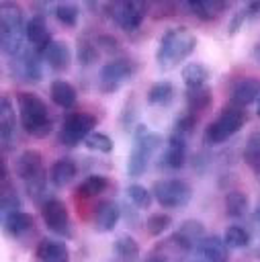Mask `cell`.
I'll return each mask as SVG.
<instances>
[{
	"label": "cell",
	"instance_id": "44",
	"mask_svg": "<svg viewBox=\"0 0 260 262\" xmlns=\"http://www.w3.org/2000/svg\"><path fill=\"white\" fill-rule=\"evenodd\" d=\"M252 170H254V174H256V180H258V184H260V164H258V166H254Z\"/></svg>",
	"mask_w": 260,
	"mask_h": 262
},
{
	"label": "cell",
	"instance_id": "42",
	"mask_svg": "<svg viewBox=\"0 0 260 262\" xmlns=\"http://www.w3.org/2000/svg\"><path fill=\"white\" fill-rule=\"evenodd\" d=\"M8 180V174H6V164H4V160L0 158V184L2 182H6Z\"/></svg>",
	"mask_w": 260,
	"mask_h": 262
},
{
	"label": "cell",
	"instance_id": "13",
	"mask_svg": "<svg viewBox=\"0 0 260 262\" xmlns=\"http://www.w3.org/2000/svg\"><path fill=\"white\" fill-rule=\"evenodd\" d=\"M184 162H186V139L172 133L162 154V166L168 170H180Z\"/></svg>",
	"mask_w": 260,
	"mask_h": 262
},
{
	"label": "cell",
	"instance_id": "30",
	"mask_svg": "<svg viewBox=\"0 0 260 262\" xmlns=\"http://www.w3.org/2000/svg\"><path fill=\"white\" fill-rule=\"evenodd\" d=\"M225 213L233 219H240L248 213V194L242 190H229L225 194Z\"/></svg>",
	"mask_w": 260,
	"mask_h": 262
},
{
	"label": "cell",
	"instance_id": "46",
	"mask_svg": "<svg viewBox=\"0 0 260 262\" xmlns=\"http://www.w3.org/2000/svg\"><path fill=\"white\" fill-rule=\"evenodd\" d=\"M258 104H256V113H258V117H260V96H258V100H256Z\"/></svg>",
	"mask_w": 260,
	"mask_h": 262
},
{
	"label": "cell",
	"instance_id": "5",
	"mask_svg": "<svg viewBox=\"0 0 260 262\" xmlns=\"http://www.w3.org/2000/svg\"><path fill=\"white\" fill-rule=\"evenodd\" d=\"M16 174L20 176V180L25 182L27 192L31 194V199H39L45 192L47 186V174H45V166H43V158L39 151L35 149H27L16 158Z\"/></svg>",
	"mask_w": 260,
	"mask_h": 262
},
{
	"label": "cell",
	"instance_id": "8",
	"mask_svg": "<svg viewBox=\"0 0 260 262\" xmlns=\"http://www.w3.org/2000/svg\"><path fill=\"white\" fill-rule=\"evenodd\" d=\"M137 70L135 61L131 57H115L111 61H106L102 68H100V76H98V86L104 94H113L117 92L125 80L129 76H133Z\"/></svg>",
	"mask_w": 260,
	"mask_h": 262
},
{
	"label": "cell",
	"instance_id": "31",
	"mask_svg": "<svg viewBox=\"0 0 260 262\" xmlns=\"http://www.w3.org/2000/svg\"><path fill=\"white\" fill-rule=\"evenodd\" d=\"M186 102H188V113L199 117L211 104V90L207 86L197 90H186Z\"/></svg>",
	"mask_w": 260,
	"mask_h": 262
},
{
	"label": "cell",
	"instance_id": "22",
	"mask_svg": "<svg viewBox=\"0 0 260 262\" xmlns=\"http://www.w3.org/2000/svg\"><path fill=\"white\" fill-rule=\"evenodd\" d=\"M78 174V168H76V162L70 160V158H59L53 162L51 170H49V180L53 186L61 188L66 184H70Z\"/></svg>",
	"mask_w": 260,
	"mask_h": 262
},
{
	"label": "cell",
	"instance_id": "43",
	"mask_svg": "<svg viewBox=\"0 0 260 262\" xmlns=\"http://www.w3.org/2000/svg\"><path fill=\"white\" fill-rule=\"evenodd\" d=\"M254 219L260 223V203H258V205H256V209H254Z\"/></svg>",
	"mask_w": 260,
	"mask_h": 262
},
{
	"label": "cell",
	"instance_id": "32",
	"mask_svg": "<svg viewBox=\"0 0 260 262\" xmlns=\"http://www.w3.org/2000/svg\"><path fill=\"white\" fill-rule=\"evenodd\" d=\"M223 242L227 250H242L250 244V233L242 225H229L223 233Z\"/></svg>",
	"mask_w": 260,
	"mask_h": 262
},
{
	"label": "cell",
	"instance_id": "45",
	"mask_svg": "<svg viewBox=\"0 0 260 262\" xmlns=\"http://www.w3.org/2000/svg\"><path fill=\"white\" fill-rule=\"evenodd\" d=\"M254 59H256V61L260 63V45H258V47L254 49Z\"/></svg>",
	"mask_w": 260,
	"mask_h": 262
},
{
	"label": "cell",
	"instance_id": "36",
	"mask_svg": "<svg viewBox=\"0 0 260 262\" xmlns=\"http://www.w3.org/2000/svg\"><path fill=\"white\" fill-rule=\"evenodd\" d=\"M86 147L92 149V151H100V154H109L113 151V139L106 135V133H100V131H92L86 139H84Z\"/></svg>",
	"mask_w": 260,
	"mask_h": 262
},
{
	"label": "cell",
	"instance_id": "38",
	"mask_svg": "<svg viewBox=\"0 0 260 262\" xmlns=\"http://www.w3.org/2000/svg\"><path fill=\"white\" fill-rule=\"evenodd\" d=\"M244 160L250 168L260 164V131H256L248 137L246 147H244Z\"/></svg>",
	"mask_w": 260,
	"mask_h": 262
},
{
	"label": "cell",
	"instance_id": "1",
	"mask_svg": "<svg viewBox=\"0 0 260 262\" xmlns=\"http://www.w3.org/2000/svg\"><path fill=\"white\" fill-rule=\"evenodd\" d=\"M25 10L16 2H0V49L8 55H20L27 39Z\"/></svg>",
	"mask_w": 260,
	"mask_h": 262
},
{
	"label": "cell",
	"instance_id": "3",
	"mask_svg": "<svg viewBox=\"0 0 260 262\" xmlns=\"http://www.w3.org/2000/svg\"><path fill=\"white\" fill-rule=\"evenodd\" d=\"M18 119L23 129L33 137H45L51 131V117L47 104L33 92H20L16 96Z\"/></svg>",
	"mask_w": 260,
	"mask_h": 262
},
{
	"label": "cell",
	"instance_id": "6",
	"mask_svg": "<svg viewBox=\"0 0 260 262\" xmlns=\"http://www.w3.org/2000/svg\"><path fill=\"white\" fill-rule=\"evenodd\" d=\"M246 125V113L240 106H225L215 121H211L205 129V143L207 145H219L227 141L231 135H235Z\"/></svg>",
	"mask_w": 260,
	"mask_h": 262
},
{
	"label": "cell",
	"instance_id": "47",
	"mask_svg": "<svg viewBox=\"0 0 260 262\" xmlns=\"http://www.w3.org/2000/svg\"><path fill=\"white\" fill-rule=\"evenodd\" d=\"M149 262H164V260H149Z\"/></svg>",
	"mask_w": 260,
	"mask_h": 262
},
{
	"label": "cell",
	"instance_id": "17",
	"mask_svg": "<svg viewBox=\"0 0 260 262\" xmlns=\"http://www.w3.org/2000/svg\"><path fill=\"white\" fill-rule=\"evenodd\" d=\"M35 256L39 262H70L68 246L57 239H47V237L39 242Z\"/></svg>",
	"mask_w": 260,
	"mask_h": 262
},
{
	"label": "cell",
	"instance_id": "24",
	"mask_svg": "<svg viewBox=\"0 0 260 262\" xmlns=\"http://www.w3.org/2000/svg\"><path fill=\"white\" fill-rule=\"evenodd\" d=\"M174 98H176V88L168 80L156 82L147 90V104H151V106H168Z\"/></svg>",
	"mask_w": 260,
	"mask_h": 262
},
{
	"label": "cell",
	"instance_id": "39",
	"mask_svg": "<svg viewBox=\"0 0 260 262\" xmlns=\"http://www.w3.org/2000/svg\"><path fill=\"white\" fill-rule=\"evenodd\" d=\"M172 223V217L166 215V213H156L151 217H147L145 221V227H147V233L149 235H162Z\"/></svg>",
	"mask_w": 260,
	"mask_h": 262
},
{
	"label": "cell",
	"instance_id": "10",
	"mask_svg": "<svg viewBox=\"0 0 260 262\" xmlns=\"http://www.w3.org/2000/svg\"><path fill=\"white\" fill-rule=\"evenodd\" d=\"M113 20L127 33H133L135 29H139V25L145 18L147 12V4L139 2V0H125V2H115L109 6Z\"/></svg>",
	"mask_w": 260,
	"mask_h": 262
},
{
	"label": "cell",
	"instance_id": "23",
	"mask_svg": "<svg viewBox=\"0 0 260 262\" xmlns=\"http://www.w3.org/2000/svg\"><path fill=\"white\" fill-rule=\"evenodd\" d=\"M209 76H211L209 68L205 63H201V61H194V63H188V66L182 68V80L186 84V90L205 88Z\"/></svg>",
	"mask_w": 260,
	"mask_h": 262
},
{
	"label": "cell",
	"instance_id": "14",
	"mask_svg": "<svg viewBox=\"0 0 260 262\" xmlns=\"http://www.w3.org/2000/svg\"><path fill=\"white\" fill-rule=\"evenodd\" d=\"M194 250L199 252V256L205 262H225L227 260V246H225L223 237H219V235H203L199 239V244L194 246Z\"/></svg>",
	"mask_w": 260,
	"mask_h": 262
},
{
	"label": "cell",
	"instance_id": "41",
	"mask_svg": "<svg viewBox=\"0 0 260 262\" xmlns=\"http://www.w3.org/2000/svg\"><path fill=\"white\" fill-rule=\"evenodd\" d=\"M246 18H250V14H248V8L244 6V8H240V10L233 14V18H231V23H229V27H227L229 35H235V31L242 27V23H244Z\"/></svg>",
	"mask_w": 260,
	"mask_h": 262
},
{
	"label": "cell",
	"instance_id": "20",
	"mask_svg": "<svg viewBox=\"0 0 260 262\" xmlns=\"http://www.w3.org/2000/svg\"><path fill=\"white\" fill-rule=\"evenodd\" d=\"M227 8V2L221 0H188L186 10L199 20H213Z\"/></svg>",
	"mask_w": 260,
	"mask_h": 262
},
{
	"label": "cell",
	"instance_id": "40",
	"mask_svg": "<svg viewBox=\"0 0 260 262\" xmlns=\"http://www.w3.org/2000/svg\"><path fill=\"white\" fill-rule=\"evenodd\" d=\"M197 119H199V117H194L192 113H188V111H186V113H184V115L174 123V131H172V133H174V135H180V137H184V139H186V137L192 133V129H194Z\"/></svg>",
	"mask_w": 260,
	"mask_h": 262
},
{
	"label": "cell",
	"instance_id": "9",
	"mask_svg": "<svg viewBox=\"0 0 260 262\" xmlns=\"http://www.w3.org/2000/svg\"><path fill=\"white\" fill-rule=\"evenodd\" d=\"M96 127V117L90 113H70L61 121L59 129V141L66 145H76L82 139H86Z\"/></svg>",
	"mask_w": 260,
	"mask_h": 262
},
{
	"label": "cell",
	"instance_id": "28",
	"mask_svg": "<svg viewBox=\"0 0 260 262\" xmlns=\"http://www.w3.org/2000/svg\"><path fill=\"white\" fill-rule=\"evenodd\" d=\"M113 252L121 262H135L139 258V244L131 235H121L115 239Z\"/></svg>",
	"mask_w": 260,
	"mask_h": 262
},
{
	"label": "cell",
	"instance_id": "19",
	"mask_svg": "<svg viewBox=\"0 0 260 262\" xmlns=\"http://www.w3.org/2000/svg\"><path fill=\"white\" fill-rule=\"evenodd\" d=\"M119 217H121L119 205H115L113 201H102L96 207V213H94V227H96V231H100V233L111 231L119 223Z\"/></svg>",
	"mask_w": 260,
	"mask_h": 262
},
{
	"label": "cell",
	"instance_id": "15",
	"mask_svg": "<svg viewBox=\"0 0 260 262\" xmlns=\"http://www.w3.org/2000/svg\"><path fill=\"white\" fill-rule=\"evenodd\" d=\"M27 39L29 43L37 49V51H45V47L51 43V35H49V27H47V20L45 16L41 14H35L29 23H27Z\"/></svg>",
	"mask_w": 260,
	"mask_h": 262
},
{
	"label": "cell",
	"instance_id": "2",
	"mask_svg": "<svg viewBox=\"0 0 260 262\" xmlns=\"http://www.w3.org/2000/svg\"><path fill=\"white\" fill-rule=\"evenodd\" d=\"M197 47V37L186 27H174L166 31L156 49V61L160 68H174L184 61Z\"/></svg>",
	"mask_w": 260,
	"mask_h": 262
},
{
	"label": "cell",
	"instance_id": "34",
	"mask_svg": "<svg viewBox=\"0 0 260 262\" xmlns=\"http://www.w3.org/2000/svg\"><path fill=\"white\" fill-rule=\"evenodd\" d=\"M98 49H100L98 43H94L92 39H88V37L80 39L78 41V59H80V63L82 66H92L98 59V53H100Z\"/></svg>",
	"mask_w": 260,
	"mask_h": 262
},
{
	"label": "cell",
	"instance_id": "26",
	"mask_svg": "<svg viewBox=\"0 0 260 262\" xmlns=\"http://www.w3.org/2000/svg\"><path fill=\"white\" fill-rule=\"evenodd\" d=\"M49 94H51V100H53L57 106H61V108L74 106V104H76V98H78L76 88H74L70 82H66V80H55V82L51 84Z\"/></svg>",
	"mask_w": 260,
	"mask_h": 262
},
{
	"label": "cell",
	"instance_id": "11",
	"mask_svg": "<svg viewBox=\"0 0 260 262\" xmlns=\"http://www.w3.org/2000/svg\"><path fill=\"white\" fill-rule=\"evenodd\" d=\"M41 217L45 225L61 235H70V213L59 199H47L41 205Z\"/></svg>",
	"mask_w": 260,
	"mask_h": 262
},
{
	"label": "cell",
	"instance_id": "33",
	"mask_svg": "<svg viewBox=\"0 0 260 262\" xmlns=\"http://www.w3.org/2000/svg\"><path fill=\"white\" fill-rule=\"evenodd\" d=\"M20 207V201L16 196V192L6 184L4 188H0V221H4L10 213L18 211Z\"/></svg>",
	"mask_w": 260,
	"mask_h": 262
},
{
	"label": "cell",
	"instance_id": "21",
	"mask_svg": "<svg viewBox=\"0 0 260 262\" xmlns=\"http://www.w3.org/2000/svg\"><path fill=\"white\" fill-rule=\"evenodd\" d=\"M41 51L31 49V51H23L18 57V68L16 74L25 80V82H37L41 78Z\"/></svg>",
	"mask_w": 260,
	"mask_h": 262
},
{
	"label": "cell",
	"instance_id": "18",
	"mask_svg": "<svg viewBox=\"0 0 260 262\" xmlns=\"http://www.w3.org/2000/svg\"><path fill=\"white\" fill-rule=\"evenodd\" d=\"M43 55H45V61L49 63V68L55 70V72H63V70L70 68L72 53H70V47H68L66 41H51L45 47Z\"/></svg>",
	"mask_w": 260,
	"mask_h": 262
},
{
	"label": "cell",
	"instance_id": "37",
	"mask_svg": "<svg viewBox=\"0 0 260 262\" xmlns=\"http://www.w3.org/2000/svg\"><path fill=\"white\" fill-rule=\"evenodd\" d=\"M125 192H127V199L139 209H147L151 205V192L141 184H129Z\"/></svg>",
	"mask_w": 260,
	"mask_h": 262
},
{
	"label": "cell",
	"instance_id": "12",
	"mask_svg": "<svg viewBox=\"0 0 260 262\" xmlns=\"http://www.w3.org/2000/svg\"><path fill=\"white\" fill-rule=\"evenodd\" d=\"M203 235H205V225L201 221H197V219H186L184 223H180V227L170 237V242L176 244L178 250L188 252V250H192L199 244V239Z\"/></svg>",
	"mask_w": 260,
	"mask_h": 262
},
{
	"label": "cell",
	"instance_id": "35",
	"mask_svg": "<svg viewBox=\"0 0 260 262\" xmlns=\"http://www.w3.org/2000/svg\"><path fill=\"white\" fill-rule=\"evenodd\" d=\"M55 16L63 27H76L78 25V16H80V8L72 2H63L55 6Z\"/></svg>",
	"mask_w": 260,
	"mask_h": 262
},
{
	"label": "cell",
	"instance_id": "25",
	"mask_svg": "<svg viewBox=\"0 0 260 262\" xmlns=\"http://www.w3.org/2000/svg\"><path fill=\"white\" fill-rule=\"evenodd\" d=\"M2 223H4L6 233L12 235V237H20V235H25V233H29V231L33 229V219H31V215L25 213V211H20V209L14 211V213H10Z\"/></svg>",
	"mask_w": 260,
	"mask_h": 262
},
{
	"label": "cell",
	"instance_id": "7",
	"mask_svg": "<svg viewBox=\"0 0 260 262\" xmlns=\"http://www.w3.org/2000/svg\"><path fill=\"white\" fill-rule=\"evenodd\" d=\"M151 196H156V201L164 209H180V207H184V205L190 203V199H192V186L186 180L166 178V180H158L154 184Z\"/></svg>",
	"mask_w": 260,
	"mask_h": 262
},
{
	"label": "cell",
	"instance_id": "16",
	"mask_svg": "<svg viewBox=\"0 0 260 262\" xmlns=\"http://www.w3.org/2000/svg\"><path fill=\"white\" fill-rule=\"evenodd\" d=\"M260 96V80L258 78H242L233 90H231V104L233 106H246Z\"/></svg>",
	"mask_w": 260,
	"mask_h": 262
},
{
	"label": "cell",
	"instance_id": "4",
	"mask_svg": "<svg viewBox=\"0 0 260 262\" xmlns=\"http://www.w3.org/2000/svg\"><path fill=\"white\" fill-rule=\"evenodd\" d=\"M162 137L156 135L149 127L145 125H137L133 131V149L127 158V174L131 178H139L141 174H145L151 156L156 154V149L160 147Z\"/></svg>",
	"mask_w": 260,
	"mask_h": 262
},
{
	"label": "cell",
	"instance_id": "29",
	"mask_svg": "<svg viewBox=\"0 0 260 262\" xmlns=\"http://www.w3.org/2000/svg\"><path fill=\"white\" fill-rule=\"evenodd\" d=\"M14 135V111L6 96H0V139L10 141Z\"/></svg>",
	"mask_w": 260,
	"mask_h": 262
},
{
	"label": "cell",
	"instance_id": "27",
	"mask_svg": "<svg viewBox=\"0 0 260 262\" xmlns=\"http://www.w3.org/2000/svg\"><path fill=\"white\" fill-rule=\"evenodd\" d=\"M109 186V178L100 176V174H92L88 178L82 180V184L76 188V196L78 199H94L98 194H102Z\"/></svg>",
	"mask_w": 260,
	"mask_h": 262
}]
</instances>
